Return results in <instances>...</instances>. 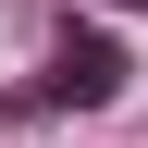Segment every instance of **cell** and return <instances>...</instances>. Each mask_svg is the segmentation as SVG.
<instances>
[{
	"label": "cell",
	"mask_w": 148,
	"mask_h": 148,
	"mask_svg": "<svg viewBox=\"0 0 148 148\" xmlns=\"http://www.w3.org/2000/svg\"><path fill=\"white\" fill-rule=\"evenodd\" d=\"M37 99H62V111H99V99H123V37H99V25H62V37H49V74H37Z\"/></svg>",
	"instance_id": "obj_1"
},
{
	"label": "cell",
	"mask_w": 148,
	"mask_h": 148,
	"mask_svg": "<svg viewBox=\"0 0 148 148\" xmlns=\"http://www.w3.org/2000/svg\"><path fill=\"white\" fill-rule=\"evenodd\" d=\"M123 12H148V0H123Z\"/></svg>",
	"instance_id": "obj_2"
}]
</instances>
